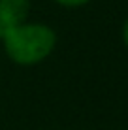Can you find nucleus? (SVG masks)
Masks as SVG:
<instances>
[{
  "label": "nucleus",
  "mask_w": 128,
  "mask_h": 130,
  "mask_svg": "<svg viewBox=\"0 0 128 130\" xmlns=\"http://www.w3.org/2000/svg\"><path fill=\"white\" fill-rule=\"evenodd\" d=\"M8 59L19 66H36L57 47V32L45 23H25L13 26L2 40Z\"/></svg>",
  "instance_id": "nucleus-1"
},
{
  "label": "nucleus",
  "mask_w": 128,
  "mask_h": 130,
  "mask_svg": "<svg viewBox=\"0 0 128 130\" xmlns=\"http://www.w3.org/2000/svg\"><path fill=\"white\" fill-rule=\"evenodd\" d=\"M30 0H0V42L13 26L26 21Z\"/></svg>",
  "instance_id": "nucleus-2"
},
{
  "label": "nucleus",
  "mask_w": 128,
  "mask_h": 130,
  "mask_svg": "<svg viewBox=\"0 0 128 130\" xmlns=\"http://www.w3.org/2000/svg\"><path fill=\"white\" fill-rule=\"evenodd\" d=\"M53 2L62 8H81V6H87L90 0H53Z\"/></svg>",
  "instance_id": "nucleus-3"
},
{
  "label": "nucleus",
  "mask_w": 128,
  "mask_h": 130,
  "mask_svg": "<svg viewBox=\"0 0 128 130\" xmlns=\"http://www.w3.org/2000/svg\"><path fill=\"white\" fill-rule=\"evenodd\" d=\"M122 43H124V47L128 49V17H126L124 25H122Z\"/></svg>",
  "instance_id": "nucleus-4"
}]
</instances>
